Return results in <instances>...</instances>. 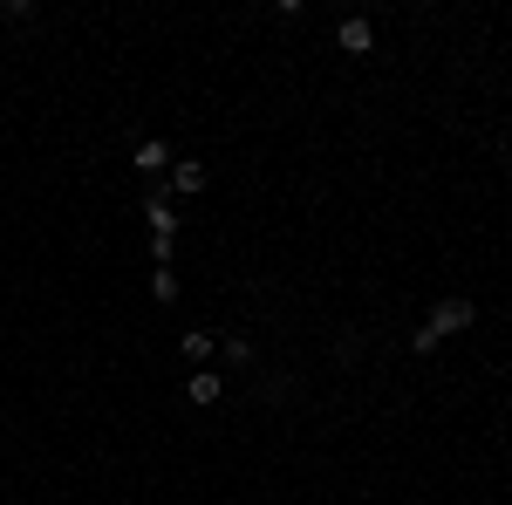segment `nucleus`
I'll return each instance as SVG.
<instances>
[{
  "label": "nucleus",
  "instance_id": "obj_1",
  "mask_svg": "<svg viewBox=\"0 0 512 505\" xmlns=\"http://www.w3.org/2000/svg\"><path fill=\"white\" fill-rule=\"evenodd\" d=\"M472 321H478V308L465 301V294H451V301H437V308H431V321H424V328H431L437 342H444V335H465Z\"/></svg>",
  "mask_w": 512,
  "mask_h": 505
},
{
  "label": "nucleus",
  "instance_id": "obj_2",
  "mask_svg": "<svg viewBox=\"0 0 512 505\" xmlns=\"http://www.w3.org/2000/svg\"><path fill=\"white\" fill-rule=\"evenodd\" d=\"M335 41H342V55H369V48H376V28H369L362 14H349V21L335 28Z\"/></svg>",
  "mask_w": 512,
  "mask_h": 505
},
{
  "label": "nucleus",
  "instance_id": "obj_3",
  "mask_svg": "<svg viewBox=\"0 0 512 505\" xmlns=\"http://www.w3.org/2000/svg\"><path fill=\"white\" fill-rule=\"evenodd\" d=\"M130 164H137L144 178H164V171H171L178 157H171V151H164V144H158V137H151V144H137V157H130Z\"/></svg>",
  "mask_w": 512,
  "mask_h": 505
},
{
  "label": "nucleus",
  "instance_id": "obj_4",
  "mask_svg": "<svg viewBox=\"0 0 512 505\" xmlns=\"http://www.w3.org/2000/svg\"><path fill=\"white\" fill-rule=\"evenodd\" d=\"M171 185H178V192L192 198V192H205L212 178H205V164H198V157H178V164H171Z\"/></svg>",
  "mask_w": 512,
  "mask_h": 505
},
{
  "label": "nucleus",
  "instance_id": "obj_5",
  "mask_svg": "<svg viewBox=\"0 0 512 505\" xmlns=\"http://www.w3.org/2000/svg\"><path fill=\"white\" fill-rule=\"evenodd\" d=\"M144 219H151V239H171V233H178V212L164 205V192H158V198H144Z\"/></svg>",
  "mask_w": 512,
  "mask_h": 505
},
{
  "label": "nucleus",
  "instance_id": "obj_6",
  "mask_svg": "<svg viewBox=\"0 0 512 505\" xmlns=\"http://www.w3.org/2000/svg\"><path fill=\"white\" fill-rule=\"evenodd\" d=\"M219 389H226V383H219V369H198L192 383H185V396H192V403H219Z\"/></svg>",
  "mask_w": 512,
  "mask_h": 505
},
{
  "label": "nucleus",
  "instance_id": "obj_7",
  "mask_svg": "<svg viewBox=\"0 0 512 505\" xmlns=\"http://www.w3.org/2000/svg\"><path fill=\"white\" fill-rule=\"evenodd\" d=\"M151 301H164V308L178 301V273H171V267H158V273H151Z\"/></svg>",
  "mask_w": 512,
  "mask_h": 505
},
{
  "label": "nucleus",
  "instance_id": "obj_8",
  "mask_svg": "<svg viewBox=\"0 0 512 505\" xmlns=\"http://www.w3.org/2000/svg\"><path fill=\"white\" fill-rule=\"evenodd\" d=\"M185 355H192V362H205V355H212V335H205V328H192V335H185Z\"/></svg>",
  "mask_w": 512,
  "mask_h": 505
}]
</instances>
